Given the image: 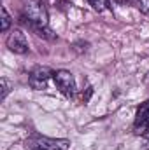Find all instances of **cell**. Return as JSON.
<instances>
[{
    "label": "cell",
    "instance_id": "cell-8",
    "mask_svg": "<svg viewBox=\"0 0 149 150\" xmlns=\"http://www.w3.org/2000/svg\"><path fill=\"white\" fill-rule=\"evenodd\" d=\"M86 2L98 12H104L105 9H109V0H86Z\"/></svg>",
    "mask_w": 149,
    "mask_h": 150
},
{
    "label": "cell",
    "instance_id": "cell-4",
    "mask_svg": "<svg viewBox=\"0 0 149 150\" xmlns=\"http://www.w3.org/2000/svg\"><path fill=\"white\" fill-rule=\"evenodd\" d=\"M51 77H53V72L49 68H46V67H35L30 72V75H28V84L32 86V89L42 91V89L47 87V82H49Z\"/></svg>",
    "mask_w": 149,
    "mask_h": 150
},
{
    "label": "cell",
    "instance_id": "cell-2",
    "mask_svg": "<svg viewBox=\"0 0 149 150\" xmlns=\"http://www.w3.org/2000/svg\"><path fill=\"white\" fill-rule=\"evenodd\" d=\"M27 150H69L70 142L65 138H49V136H40L32 134L27 143Z\"/></svg>",
    "mask_w": 149,
    "mask_h": 150
},
{
    "label": "cell",
    "instance_id": "cell-6",
    "mask_svg": "<svg viewBox=\"0 0 149 150\" xmlns=\"http://www.w3.org/2000/svg\"><path fill=\"white\" fill-rule=\"evenodd\" d=\"M135 129L139 133H146L149 131V101L142 103L137 110L135 115Z\"/></svg>",
    "mask_w": 149,
    "mask_h": 150
},
{
    "label": "cell",
    "instance_id": "cell-10",
    "mask_svg": "<svg viewBox=\"0 0 149 150\" xmlns=\"http://www.w3.org/2000/svg\"><path fill=\"white\" fill-rule=\"evenodd\" d=\"M2 94H0V98L2 100H5L7 98V94H9V91H11V84H9V80L5 79V77H2Z\"/></svg>",
    "mask_w": 149,
    "mask_h": 150
},
{
    "label": "cell",
    "instance_id": "cell-9",
    "mask_svg": "<svg viewBox=\"0 0 149 150\" xmlns=\"http://www.w3.org/2000/svg\"><path fill=\"white\" fill-rule=\"evenodd\" d=\"M132 2H133V5H135L139 11H142L144 14L149 16V0H132Z\"/></svg>",
    "mask_w": 149,
    "mask_h": 150
},
{
    "label": "cell",
    "instance_id": "cell-1",
    "mask_svg": "<svg viewBox=\"0 0 149 150\" xmlns=\"http://www.w3.org/2000/svg\"><path fill=\"white\" fill-rule=\"evenodd\" d=\"M23 19L27 26L40 25L47 26V11L40 0H25L23 2Z\"/></svg>",
    "mask_w": 149,
    "mask_h": 150
},
{
    "label": "cell",
    "instance_id": "cell-5",
    "mask_svg": "<svg viewBox=\"0 0 149 150\" xmlns=\"http://www.w3.org/2000/svg\"><path fill=\"white\" fill-rule=\"evenodd\" d=\"M7 47L14 54H27L28 52V40L21 30H12L7 37Z\"/></svg>",
    "mask_w": 149,
    "mask_h": 150
},
{
    "label": "cell",
    "instance_id": "cell-7",
    "mask_svg": "<svg viewBox=\"0 0 149 150\" xmlns=\"http://www.w3.org/2000/svg\"><path fill=\"white\" fill-rule=\"evenodd\" d=\"M0 12H2V32H7L9 30V26H11V23H12V18H11V14H9V11H7V7L4 5L2 9H0Z\"/></svg>",
    "mask_w": 149,
    "mask_h": 150
},
{
    "label": "cell",
    "instance_id": "cell-3",
    "mask_svg": "<svg viewBox=\"0 0 149 150\" xmlns=\"http://www.w3.org/2000/svg\"><path fill=\"white\" fill-rule=\"evenodd\" d=\"M53 80H54L58 91L62 94H65L67 98H72L75 94V79L69 70H56V72H53Z\"/></svg>",
    "mask_w": 149,
    "mask_h": 150
}]
</instances>
